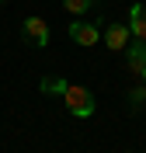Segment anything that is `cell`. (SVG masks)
Wrapping results in <instances>:
<instances>
[{
    "label": "cell",
    "instance_id": "7",
    "mask_svg": "<svg viewBox=\"0 0 146 153\" xmlns=\"http://www.w3.org/2000/svg\"><path fill=\"white\" fill-rule=\"evenodd\" d=\"M66 80H63V76H42V80H39V91H42V94H59V97H63V94H66Z\"/></svg>",
    "mask_w": 146,
    "mask_h": 153
},
{
    "label": "cell",
    "instance_id": "6",
    "mask_svg": "<svg viewBox=\"0 0 146 153\" xmlns=\"http://www.w3.org/2000/svg\"><path fill=\"white\" fill-rule=\"evenodd\" d=\"M129 31H132V38L146 42V7L143 4H132V10H129Z\"/></svg>",
    "mask_w": 146,
    "mask_h": 153
},
{
    "label": "cell",
    "instance_id": "1",
    "mask_svg": "<svg viewBox=\"0 0 146 153\" xmlns=\"http://www.w3.org/2000/svg\"><path fill=\"white\" fill-rule=\"evenodd\" d=\"M63 101H66V108L77 115V118H90V115H94V108H97L94 94H90L87 87H77V84H70V87H66Z\"/></svg>",
    "mask_w": 146,
    "mask_h": 153
},
{
    "label": "cell",
    "instance_id": "2",
    "mask_svg": "<svg viewBox=\"0 0 146 153\" xmlns=\"http://www.w3.org/2000/svg\"><path fill=\"white\" fill-rule=\"evenodd\" d=\"M21 35H24V42L28 45H35V49H45L49 45V25H45V18H24V25H21Z\"/></svg>",
    "mask_w": 146,
    "mask_h": 153
},
{
    "label": "cell",
    "instance_id": "4",
    "mask_svg": "<svg viewBox=\"0 0 146 153\" xmlns=\"http://www.w3.org/2000/svg\"><path fill=\"white\" fill-rule=\"evenodd\" d=\"M143 66H146V42H139V38H132L125 45V70L132 76H139L143 73Z\"/></svg>",
    "mask_w": 146,
    "mask_h": 153
},
{
    "label": "cell",
    "instance_id": "9",
    "mask_svg": "<svg viewBox=\"0 0 146 153\" xmlns=\"http://www.w3.org/2000/svg\"><path fill=\"white\" fill-rule=\"evenodd\" d=\"M129 105L132 108H143L146 105V84H136L132 91H129Z\"/></svg>",
    "mask_w": 146,
    "mask_h": 153
},
{
    "label": "cell",
    "instance_id": "10",
    "mask_svg": "<svg viewBox=\"0 0 146 153\" xmlns=\"http://www.w3.org/2000/svg\"><path fill=\"white\" fill-rule=\"evenodd\" d=\"M139 84H146V66H143V73H139Z\"/></svg>",
    "mask_w": 146,
    "mask_h": 153
},
{
    "label": "cell",
    "instance_id": "11",
    "mask_svg": "<svg viewBox=\"0 0 146 153\" xmlns=\"http://www.w3.org/2000/svg\"><path fill=\"white\" fill-rule=\"evenodd\" d=\"M0 4H7V0H0Z\"/></svg>",
    "mask_w": 146,
    "mask_h": 153
},
{
    "label": "cell",
    "instance_id": "12",
    "mask_svg": "<svg viewBox=\"0 0 146 153\" xmlns=\"http://www.w3.org/2000/svg\"><path fill=\"white\" fill-rule=\"evenodd\" d=\"M125 153H132V150H125Z\"/></svg>",
    "mask_w": 146,
    "mask_h": 153
},
{
    "label": "cell",
    "instance_id": "8",
    "mask_svg": "<svg viewBox=\"0 0 146 153\" xmlns=\"http://www.w3.org/2000/svg\"><path fill=\"white\" fill-rule=\"evenodd\" d=\"M63 7H66L70 14H87V10L94 7V0H63Z\"/></svg>",
    "mask_w": 146,
    "mask_h": 153
},
{
    "label": "cell",
    "instance_id": "5",
    "mask_svg": "<svg viewBox=\"0 0 146 153\" xmlns=\"http://www.w3.org/2000/svg\"><path fill=\"white\" fill-rule=\"evenodd\" d=\"M129 38H132V31H129V25H122V21H115V25L104 28V45L111 49V52H122V49L129 45Z\"/></svg>",
    "mask_w": 146,
    "mask_h": 153
},
{
    "label": "cell",
    "instance_id": "3",
    "mask_svg": "<svg viewBox=\"0 0 146 153\" xmlns=\"http://www.w3.org/2000/svg\"><path fill=\"white\" fill-rule=\"evenodd\" d=\"M70 42H77V45H97V42H101V28H97V25H90V21H73V25H70Z\"/></svg>",
    "mask_w": 146,
    "mask_h": 153
}]
</instances>
